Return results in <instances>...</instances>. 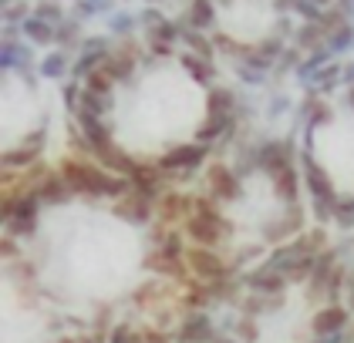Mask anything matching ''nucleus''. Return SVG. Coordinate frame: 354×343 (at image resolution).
I'll return each instance as SVG.
<instances>
[{
	"instance_id": "f03ea898",
	"label": "nucleus",
	"mask_w": 354,
	"mask_h": 343,
	"mask_svg": "<svg viewBox=\"0 0 354 343\" xmlns=\"http://www.w3.org/2000/svg\"><path fill=\"white\" fill-rule=\"evenodd\" d=\"M71 115L98 168L149 185L216 155L230 95L189 30H142L84 61Z\"/></svg>"
},
{
	"instance_id": "7ed1b4c3",
	"label": "nucleus",
	"mask_w": 354,
	"mask_h": 343,
	"mask_svg": "<svg viewBox=\"0 0 354 343\" xmlns=\"http://www.w3.org/2000/svg\"><path fill=\"white\" fill-rule=\"evenodd\" d=\"M307 185L294 152L250 145L196 168L189 192L165 199L183 263L206 293L304 246Z\"/></svg>"
},
{
	"instance_id": "f257e3e1",
	"label": "nucleus",
	"mask_w": 354,
	"mask_h": 343,
	"mask_svg": "<svg viewBox=\"0 0 354 343\" xmlns=\"http://www.w3.org/2000/svg\"><path fill=\"white\" fill-rule=\"evenodd\" d=\"M10 283L75 343L152 337L189 323L203 290L183 263L165 199L105 168L37 185L10 212Z\"/></svg>"
},
{
	"instance_id": "20e7f679",
	"label": "nucleus",
	"mask_w": 354,
	"mask_h": 343,
	"mask_svg": "<svg viewBox=\"0 0 354 343\" xmlns=\"http://www.w3.org/2000/svg\"><path fill=\"white\" fill-rule=\"evenodd\" d=\"M354 286L327 253L297 246L199 296L189 343H337Z\"/></svg>"
},
{
	"instance_id": "39448f33",
	"label": "nucleus",
	"mask_w": 354,
	"mask_h": 343,
	"mask_svg": "<svg viewBox=\"0 0 354 343\" xmlns=\"http://www.w3.org/2000/svg\"><path fill=\"white\" fill-rule=\"evenodd\" d=\"M348 21V0H192L186 30L250 71H283L324 54Z\"/></svg>"
},
{
	"instance_id": "423d86ee",
	"label": "nucleus",
	"mask_w": 354,
	"mask_h": 343,
	"mask_svg": "<svg viewBox=\"0 0 354 343\" xmlns=\"http://www.w3.org/2000/svg\"><path fill=\"white\" fill-rule=\"evenodd\" d=\"M294 159L317 206L354 212V78L327 84L310 101Z\"/></svg>"
}]
</instances>
